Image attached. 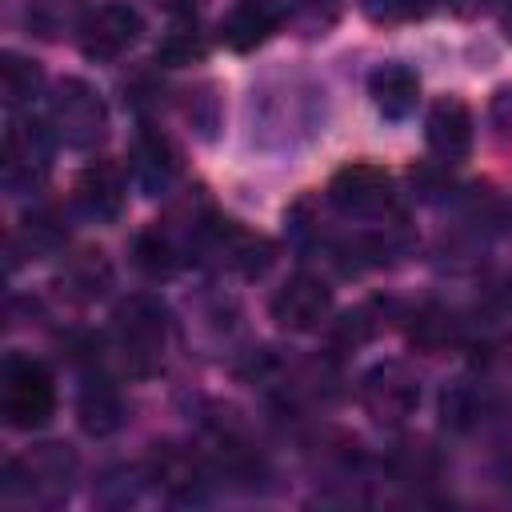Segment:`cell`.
Returning a JSON list of instances; mask_svg holds the SVG:
<instances>
[{"mask_svg":"<svg viewBox=\"0 0 512 512\" xmlns=\"http://www.w3.org/2000/svg\"><path fill=\"white\" fill-rule=\"evenodd\" d=\"M48 128L60 144H68L76 152H88L108 132V108H104L100 92L88 80L64 76L48 96Z\"/></svg>","mask_w":512,"mask_h":512,"instance_id":"obj_1","label":"cell"},{"mask_svg":"<svg viewBox=\"0 0 512 512\" xmlns=\"http://www.w3.org/2000/svg\"><path fill=\"white\" fill-rule=\"evenodd\" d=\"M112 336H116V352L124 360V368L132 376H152L164 360V344H168V320L164 308L148 296H132L116 308L112 316Z\"/></svg>","mask_w":512,"mask_h":512,"instance_id":"obj_2","label":"cell"},{"mask_svg":"<svg viewBox=\"0 0 512 512\" xmlns=\"http://www.w3.org/2000/svg\"><path fill=\"white\" fill-rule=\"evenodd\" d=\"M0 412L8 428H40L56 412V380L52 372L32 356H8L0 376Z\"/></svg>","mask_w":512,"mask_h":512,"instance_id":"obj_3","label":"cell"},{"mask_svg":"<svg viewBox=\"0 0 512 512\" xmlns=\"http://www.w3.org/2000/svg\"><path fill=\"white\" fill-rule=\"evenodd\" d=\"M76 456L64 444H40L28 456L8 460L4 468V496H24L32 504H60L72 488Z\"/></svg>","mask_w":512,"mask_h":512,"instance_id":"obj_4","label":"cell"},{"mask_svg":"<svg viewBox=\"0 0 512 512\" xmlns=\"http://www.w3.org/2000/svg\"><path fill=\"white\" fill-rule=\"evenodd\" d=\"M48 168H52V132L32 116L12 120L4 132V156H0L4 188L16 196H28L48 180Z\"/></svg>","mask_w":512,"mask_h":512,"instance_id":"obj_5","label":"cell"},{"mask_svg":"<svg viewBox=\"0 0 512 512\" xmlns=\"http://www.w3.org/2000/svg\"><path fill=\"white\" fill-rule=\"evenodd\" d=\"M328 204L348 220H384L396 208V184L380 164H344L328 180Z\"/></svg>","mask_w":512,"mask_h":512,"instance_id":"obj_6","label":"cell"},{"mask_svg":"<svg viewBox=\"0 0 512 512\" xmlns=\"http://www.w3.org/2000/svg\"><path fill=\"white\" fill-rule=\"evenodd\" d=\"M360 404L376 424H404L420 404V380L404 360H380L360 376Z\"/></svg>","mask_w":512,"mask_h":512,"instance_id":"obj_7","label":"cell"},{"mask_svg":"<svg viewBox=\"0 0 512 512\" xmlns=\"http://www.w3.org/2000/svg\"><path fill=\"white\" fill-rule=\"evenodd\" d=\"M140 32H144V20H140V12L132 4L104 0L80 20V52L88 60L104 64V60H116L120 52H128Z\"/></svg>","mask_w":512,"mask_h":512,"instance_id":"obj_8","label":"cell"},{"mask_svg":"<svg viewBox=\"0 0 512 512\" xmlns=\"http://www.w3.org/2000/svg\"><path fill=\"white\" fill-rule=\"evenodd\" d=\"M268 312L284 332H312L332 312V288L316 272H296L276 288Z\"/></svg>","mask_w":512,"mask_h":512,"instance_id":"obj_9","label":"cell"},{"mask_svg":"<svg viewBox=\"0 0 512 512\" xmlns=\"http://www.w3.org/2000/svg\"><path fill=\"white\" fill-rule=\"evenodd\" d=\"M124 188H128L124 168L116 160H92L72 184V204H76L80 216H88L96 224H108L124 208Z\"/></svg>","mask_w":512,"mask_h":512,"instance_id":"obj_10","label":"cell"},{"mask_svg":"<svg viewBox=\"0 0 512 512\" xmlns=\"http://www.w3.org/2000/svg\"><path fill=\"white\" fill-rule=\"evenodd\" d=\"M424 136H428V148L440 156V160H464L468 148H472V112L464 100H436L428 108V120H424Z\"/></svg>","mask_w":512,"mask_h":512,"instance_id":"obj_11","label":"cell"},{"mask_svg":"<svg viewBox=\"0 0 512 512\" xmlns=\"http://www.w3.org/2000/svg\"><path fill=\"white\" fill-rule=\"evenodd\" d=\"M280 24V8L276 0H240L232 4V12L220 20V40L232 52H252L260 48Z\"/></svg>","mask_w":512,"mask_h":512,"instance_id":"obj_12","label":"cell"},{"mask_svg":"<svg viewBox=\"0 0 512 512\" xmlns=\"http://www.w3.org/2000/svg\"><path fill=\"white\" fill-rule=\"evenodd\" d=\"M368 96H372V104L384 120H404V116H412V108L420 100V76L408 64H396V60L380 64L368 76Z\"/></svg>","mask_w":512,"mask_h":512,"instance_id":"obj_13","label":"cell"},{"mask_svg":"<svg viewBox=\"0 0 512 512\" xmlns=\"http://www.w3.org/2000/svg\"><path fill=\"white\" fill-rule=\"evenodd\" d=\"M128 168H132V180L144 196H160L176 176V148L160 132H140Z\"/></svg>","mask_w":512,"mask_h":512,"instance_id":"obj_14","label":"cell"},{"mask_svg":"<svg viewBox=\"0 0 512 512\" xmlns=\"http://www.w3.org/2000/svg\"><path fill=\"white\" fill-rule=\"evenodd\" d=\"M408 340H412V348H420L428 356L448 352L464 340V320L448 304H420L408 320Z\"/></svg>","mask_w":512,"mask_h":512,"instance_id":"obj_15","label":"cell"},{"mask_svg":"<svg viewBox=\"0 0 512 512\" xmlns=\"http://www.w3.org/2000/svg\"><path fill=\"white\" fill-rule=\"evenodd\" d=\"M76 416H80V428L88 436H108L124 424V400L116 392V384L108 380H88L84 392H80V404H76Z\"/></svg>","mask_w":512,"mask_h":512,"instance_id":"obj_16","label":"cell"},{"mask_svg":"<svg viewBox=\"0 0 512 512\" xmlns=\"http://www.w3.org/2000/svg\"><path fill=\"white\" fill-rule=\"evenodd\" d=\"M180 256H184V252H180V240H176V232H172L168 224H156V228L140 232L136 244H132V260H136V268L148 272L152 280L172 276V272L180 268Z\"/></svg>","mask_w":512,"mask_h":512,"instance_id":"obj_17","label":"cell"},{"mask_svg":"<svg viewBox=\"0 0 512 512\" xmlns=\"http://www.w3.org/2000/svg\"><path fill=\"white\" fill-rule=\"evenodd\" d=\"M152 480L172 496V500H196L200 496V464L180 452V448H160L152 456Z\"/></svg>","mask_w":512,"mask_h":512,"instance_id":"obj_18","label":"cell"},{"mask_svg":"<svg viewBox=\"0 0 512 512\" xmlns=\"http://www.w3.org/2000/svg\"><path fill=\"white\" fill-rule=\"evenodd\" d=\"M44 92V68L20 52L0 56V96L8 108H24Z\"/></svg>","mask_w":512,"mask_h":512,"instance_id":"obj_19","label":"cell"},{"mask_svg":"<svg viewBox=\"0 0 512 512\" xmlns=\"http://www.w3.org/2000/svg\"><path fill=\"white\" fill-rule=\"evenodd\" d=\"M60 284H64V292H68L72 300H96V296H104V288L112 284V268H108L104 252L84 248V252H76V256L64 264Z\"/></svg>","mask_w":512,"mask_h":512,"instance_id":"obj_20","label":"cell"},{"mask_svg":"<svg viewBox=\"0 0 512 512\" xmlns=\"http://www.w3.org/2000/svg\"><path fill=\"white\" fill-rule=\"evenodd\" d=\"M80 8H84V0H32L28 4V28L36 32V36H44V40H52V36H60L64 28H80Z\"/></svg>","mask_w":512,"mask_h":512,"instance_id":"obj_21","label":"cell"},{"mask_svg":"<svg viewBox=\"0 0 512 512\" xmlns=\"http://www.w3.org/2000/svg\"><path fill=\"white\" fill-rule=\"evenodd\" d=\"M480 412H484V400H480L476 384L456 380V384L444 388V396H440V416H444L448 428H468V424L480 420Z\"/></svg>","mask_w":512,"mask_h":512,"instance_id":"obj_22","label":"cell"},{"mask_svg":"<svg viewBox=\"0 0 512 512\" xmlns=\"http://www.w3.org/2000/svg\"><path fill=\"white\" fill-rule=\"evenodd\" d=\"M32 256H40V252H52L60 240H64V228H60V216L52 212V208H40V212H32V216H24V224H20V236H16Z\"/></svg>","mask_w":512,"mask_h":512,"instance_id":"obj_23","label":"cell"},{"mask_svg":"<svg viewBox=\"0 0 512 512\" xmlns=\"http://www.w3.org/2000/svg\"><path fill=\"white\" fill-rule=\"evenodd\" d=\"M200 56H204V36L196 32V24H180V28H172V32L160 40V48H156V60L168 64V68L192 64V60H200Z\"/></svg>","mask_w":512,"mask_h":512,"instance_id":"obj_24","label":"cell"},{"mask_svg":"<svg viewBox=\"0 0 512 512\" xmlns=\"http://www.w3.org/2000/svg\"><path fill=\"white\" fill-rule=\"evenodd\" d=\"M436 0H364V12L376 20V24H408V20H420L432 12Z\"/></svg>","mask_w":512,"mask_h":512,"instance_id":"obj_25","label":"cell"},{"mask_svg":"<svg viewBox=\"0 0 512 512\" xmlns=\"http://www.w3.org/2000/svg\"><path fill=\"white\" fill-rule=\"evenodd\" d=\"M376 328H380V324H376V304H364V308L348 312V316L336 324V344L356 348V344H364V340H368Z\"/></svg>","mask_w":512,"mask_h":512,"instance_id":"obj_26","label":"cell"},{"mask_svg":"<svg viewBox=\"0 0 512 512\" xmlns=\"http://www.w3.org/2000/svg\"><path fill=\"white\" fill-rule=\"evenodd\" d=\"M488 124H492V132L504 144H512V88L508 84L492 92V100H488Z\"/></svg>","mask_w":512,"mask_h":512,"instance_id":"obj_27","label":"cell"},{"mask_svg":"<svg viewBox=\"0 0 512 512\" xmlns=\"http://www.w3.org/2000/svg\"><path fill=\"white\" fill-rule=\"evenodd\" d=\"M444 4H448V12H456V16H472V12L488 8L492 0H444Z\"/></svg>","mask_w":512,"mask_h":512,"instance_id":"obj_28","label":"cell"},{"mask_svg":"<svg viewBox=\"0 0 512 512\" xmlns=\"http://www.w3.org/2000/svg\"><path fill=\"white\" fill-rule=\"evenodd\" d=\"M500 32H504V40L512 44V0H508V8H504V16H500Z\"/></svg>","mask_w":512,"mask_h":512,"instance_id":"obj_29","label":"cell"}]
</instances>
